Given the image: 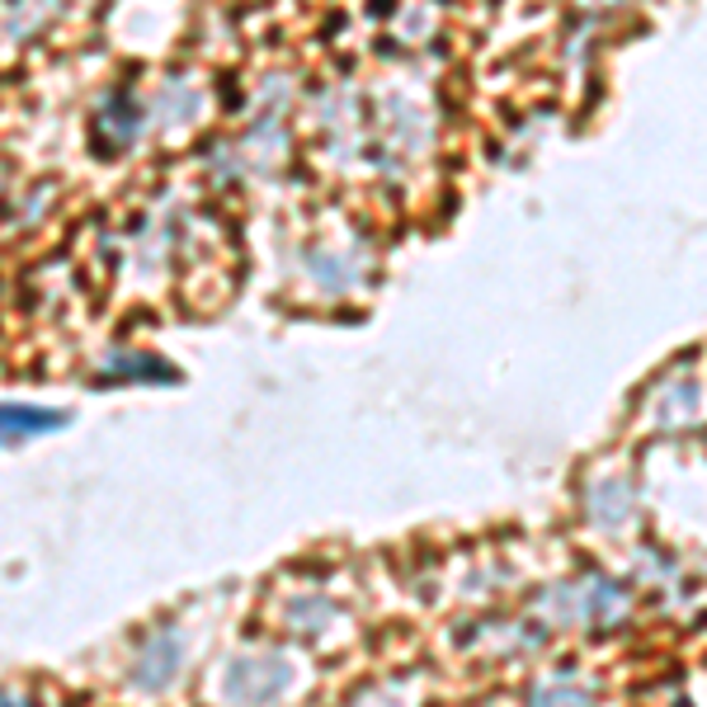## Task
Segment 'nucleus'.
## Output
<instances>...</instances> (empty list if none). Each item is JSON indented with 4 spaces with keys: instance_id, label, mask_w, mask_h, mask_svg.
Wrapping results in <instances>:
<instances>
[{
    "instance_id": "1",
    "label": "nucleus",
    "mask_w": 707,
    "mask_h": 707,
    "mask_svg": "<svg viewBox=\"0 0 707 707\" xmlns=\"http://www.w3.org/2000/svg\"><path fill=\"white\" fill-rule=\"evenodd\" d=\"M66 415L33 411V405H0V434H39V430H62Z\"/></svg>"
}]
</instances>
